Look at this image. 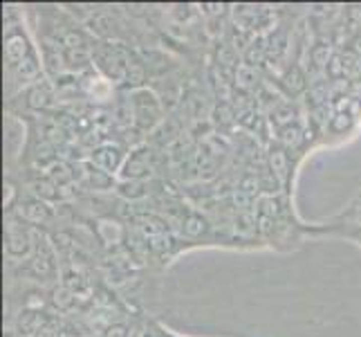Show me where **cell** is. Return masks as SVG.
I'll list each match as a JSON object with an SVG mask.
<instances>
[{"label": "cell", "mask_w": 361, "mask_h": 337, "mask_svg": "<svg viewBox=\"0 0 361 337\" xmlns=\"http://www.w3.org/2000/svg\"><path fill=\"white\" fill-rule=\"evenodd\" d=\"M184 232L189 236H198L200 232H204V220L198 218V216H191V218L187 220V225H184Z\"/></svg>", "instance_id": "2"}, {"label": "cell", "mask_w": 361, "mask_h": 337, "mask_svg": "<svg viewBox=\"0 0 361 337\" xmlns=\"http://www.w3.org/2000/svg\"><path fill=\"white\" fill-rule=\"evenodd\" d=\"M25 52H27V43L23 36H9L7 45H5V54L9 61H23Z\"/></svg>", "instance_id": "1"}, {"label": "cell", "mask_w": 361, "mask_h": 337, "mask_svg": "<svg viewBox=\"0 0 361 337\" xmlns=\"http://www.w3.org/2000/svg\"><path fill=\"white\" fill-rule=\"evenodd\" d=\"M283 139H285L287 144H289V142L296 144V142H298V130H296V128H285V130H283Z\"/></svg>", "instance_id": "3"}, {"label": "cell", "mask_w": 361, "mask_h": 337, "mask_svg": "<svg viewBox=\"0 0 361 337\" xmlns=\"http://www.w3.org/2000/svg\"><path fill=\"white\" fill-rule=\"evenodd\" d=\"M108 337H124V328L122 326H114V328L108 330Z\"/></svg>", "instance_id": "4"}]
</instances>
